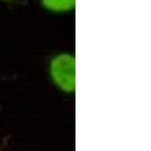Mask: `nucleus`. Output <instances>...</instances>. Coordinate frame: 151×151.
<instances>
[{
	"label": "nucleus",
	"mask_w": 151,
	"mask_h": 151,
	"mask_svg": "<svg viewBox=\"0 0 151 151\" xmlns=\"http://www.w3.org/2000/svg\"><path fill=\"white\" fill-rule=\"evenodd\" d=\"M75 62L73 57L61 55L52 62L51 72L54 81L65 91H73L75 88Z\"/></svg>",
	"instance_id": "nucleus-1"
},
{
	"label": "nucleus",
	"mask_w": 151,
	"mask_h": 151,
	"mask_svg": "<svg viewBox=\"0 0 151 151\" xmlns=\"http://www.w3.org/2000/svg\"><path fill=\"white\" fill-rule=\"evenodd\" d=\"M43 5L54 12H67L75 6L76 0H42Z\"/></svg>",
	"instance_id": "nucleus-2"
}]
</instances>
